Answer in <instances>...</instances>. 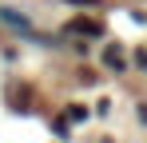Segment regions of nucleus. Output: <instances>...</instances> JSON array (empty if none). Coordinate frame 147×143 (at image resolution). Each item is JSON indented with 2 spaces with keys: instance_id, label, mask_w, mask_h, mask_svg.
Wrapping results in <instances>:
<instances>
[{
  "instance_id": "1",
  "label": "nucleus",
  "mask_w": 147,
  "mask_h": 143,
  "mask_svg": "<svg viewBox=\"0 0 147 143\" xmlns=\"http://www.w3.org/2000/svg\"><path fill=\"white\" fill-rule=\"evenodd\" d=\"M68 32L72 36H103V24L92 16H76V20H68Z\"/></svg>"
},
{
  "instance_id": "3",
  "label": "nucleus",
  "mask_w": 147,
  "mask_h": 143,
  "mask_svg": "<svg viewBox=\"0 0 147 143\" xmlns=\"http://www.w3.org/2000/svg\"><path fill=\"white\" fill-rule=\"evenodd\" d=\"M72 4H96V0H72Z\"/></svg>"
},
{
  "instance_id": "2",
  "label": "nucleus",
  "mask_w": 147,
  "mask_h": 143,
  "mask_svg": "<svg viewBox=\"0 0 147 143\" xmlns=\"http://www.w3.org/2000/svg\"><path fill=\"white\" fill-rule=\"evenodd\" d=\"M103 64L115 68V72H123V52H119V48H107V52H103Z\"/></svg>"
}]
</instances>
